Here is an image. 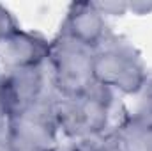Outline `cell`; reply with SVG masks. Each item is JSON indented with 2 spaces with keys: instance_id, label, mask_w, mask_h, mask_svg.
I'll return each instance as SVG.
<instances>
[{
  "instance_id": "6da1fadb",
  "label": "cell",
  "mask_w": 152,
  "mask_h": 151,
  "mask_svg": "<svg viewBox=\"0 0 152 151\" xmlns=\"http://www.w3.org/2000/svg\"><path fill=\"white\" fill-rule=\"evenodd\" d=\"M115 91L97 82L80 94H58L55 115L60 135H64L67 141L104 137L115 105Z\"/></svg>"
},
{
  "instance_id": "7a4b0ae2",
  "label": "cell",
  "mask_w": 152,
  "mask_h": 151,
  "mask_svg": "<svg viewBox=\"0 0 152 151\" xmlns=\"http://www.w3.org/2000/svg\"><path fill=\"white\" fill-rule=\"evenodd\" d=\"M94 80L122 94H140L149 75L140 52L122 36L110 34L94 50Z\"/></svg>"
},
{
  "instance_id": "3957f363",
  "label": "cell",
  "mask_w": 152,
  "mask_h": 151,
  "mask_svg": "<svg viewBox=\"0 0 152 151\" xmlns=\"http://www.w3.org/2000/svg\"><path fill=\"white\" fill-rule=\"evenodd\" d=\"M58 93L53 89L16 115L7 117L5 141L16 151H51L60 142L55 115Z\"/></svg>"
},
{
  "instance_id": "277c9868",
  "label": "cell",
  "mask_w": 152,
  "mask_h": 151,
  "mask_svg": "<svg viewBox=\"0 0 152 151\" xmlns=\"http://www.w3.org/2000/svg\"><path fill=\"white\" fill-rule=\"evenodd\" d=\"M53 87L58 94L73 96L88 89L94 80V48L76 41L66 32L51 39V53L48 59Z\"/></svg>"
},
{
  "instance_id": "5b68a950",
  "label": "cell",
  "mask_w": 152,
  "mask_h": 151,
  "mask_svg": "<svg viewBox=\"0 0 152 151\" xmlns=\"http://www.w3.org/2000/svg\"><path fill=\"white\" fill-rule=\"evenodd\" d=\"M53 89L48 61L34 68L0 71V114L16 115Z\"/></svg>"
},
{
  "instance_id": "8992f818",
  "label": "cell",
  "mask_w": 152,
  "mask_h": 151,
  "mask_svg": "<svg viewBox=\"0 0 152 151\" xmlns=\"http://www.w3.org/2000/svg\"><path fill=\"white\" fill-rule=\"evenodd\" d=\"M51 53V41L34 30L16 29L0 43V71L44 64Z\"/></svg>"
},
{
  "instance_id": "52a82bcc",
  "label": "cell",
  "mask_w": 152,
  "mask_h": 151,
  "mask_svg": "<svg viewBox=\"0 0 152 151\" xmlns=\"http://www.w3.org/2000/svg\"><path fill=\"white\" fill-rule=\"evenodd\" d=\"M60 30L94 50L110 34L106 18L97 11L94 2L71 4L67 9L66 20L62 21Z\"/></svg>"
},
{
  "instance_id": "ba28073f",
  "label": "cell",
  "mask_w": 152,
  "mask_h": 151,
  "mask_svg": "<svg viewBox=\"0 0 152 151\" xmlns=\"http://www.w3.org/2000/svg\"><path fill=\"white\" fill-rule=\"evenodd\" d=\"M103 142L101 139H88V141H66L58 142L51 151H99Z\"/></svg>"
},
{
  "instance_id": "9c48e42d",
  "label": "cell",
  "mask_w": 152,
  "mask_h": 151,
  "mask_svg": "<svg viewBox=\"0 0 152 151\" xmlns=\"http://www.w3.org/2000/svg\"><path fill=\"white\" fill-rule=\"evenodd\" d=\"M94 5L104 18L106 16H124L129 13L127 0H101V2H94Z\"/></svg>"
},
{
  "instance_id": "30bf717a",
  "label": "cell",
  "mask_w": 152,
  "mask_h": 151,
  "mask_svg": "<svg viewBox=\"0 0 152 151\" xmlns=\"http://www.w3.org/2000/svg\"><path fill=\"white\" fill-rule=\"evenodd\" d=\"M16 29H20L16 18L12 16V13L5 5L0 4V43L7 38L11 32H14Z\"/></svg>"
},
{
  "instance_id": "8fae6325",
  "label": "cell",
  "mask_w": 152,
  "mask_h": 151,
  "mask_svg": "<svg viewBox=\"0 0 152 151\" xmlns=\"http://www.w3.org/2000/svg\"><path fill=\"white\" fill-rule=\"evenodd\" d=\"M129 13L134 16H147L152 14V0H127Z\"/></svg>"
},
{
  "instance_id": "7c38bea8",
  "label": "cell",
  "mask_w": 152,
  "mask_h": 151,
  "mask_svg": "<svg viewBox=\"0 0 152 151\" xmlns=\"http://www.w3.org/2000/svg\"><path fill=\"white\" fill-rule=\"evenodd\" d=\"M99 151H118V150H117L113 144L110 142V139L104 135V137H103V142H101V148H99Z\"/></svg>"
},
{
  "instance_id": "4fadbf2b",
  "label": "cell",
  "mask_w": 152,
  "mask_h": 151,
  "mask_svg": "<svg viewBox=\"0 0 152 151\" xmlns=\"http://www.w3.org/2000/svg\"><path fill=\"white\" fill-rule=\"evenodd\" d=\"M0 151H16V150H12L9 144H7V141H5V137H4V141L0 142Z\"/></svg>"
}]
</instances>
